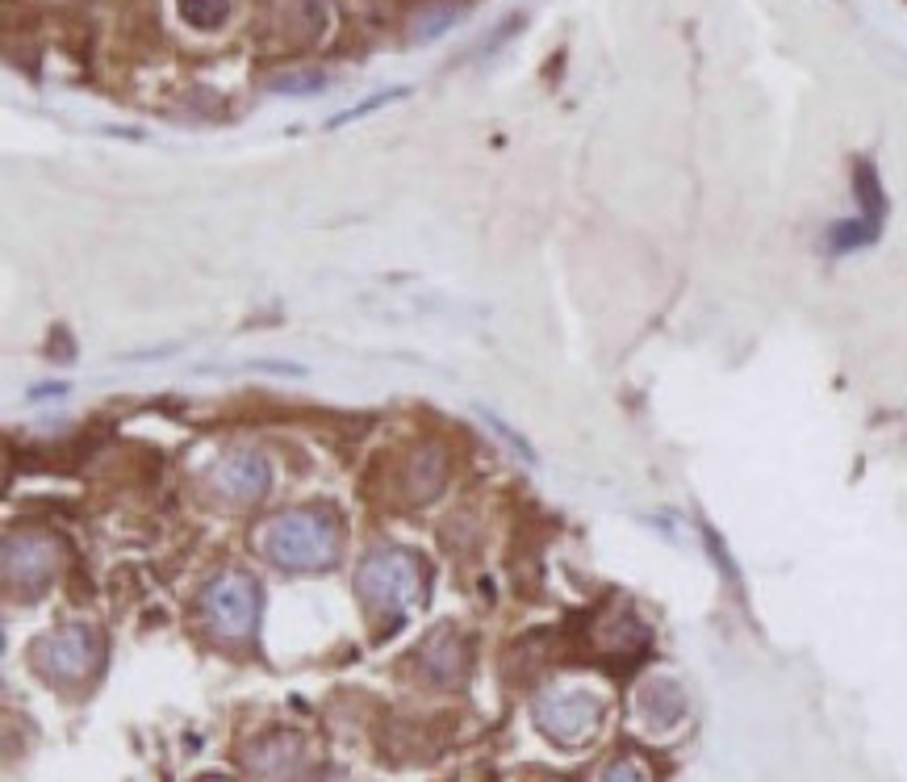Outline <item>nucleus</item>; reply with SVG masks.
<instances>
[{
    "label": "nucleus",
    "instance_id": "obj_1",
    "mask_svg": "<svg viewBox=\"0 0 907 782\" xmlns=\"http://www.w3.org/2000/svg\"><path fill=\"white\" fill-rule=\"evenodd\" d=\"M339 523L330 511H280L277 520L264 523L259 532V552L280 569H326L339 557Z\"/></svg>",
    "mask_w": 907,
    "mask_h": 782
},
{
    "label": "nucleus",
    "instance_id": "obj_2",
    "mask_svg": "<svg viewBox=\"0 0 907 782\" xmlns=\"http://www.w3.org/2000/svg\"><path fill=\"white\" fill-rule=\"evenodd\" d=\"M356 591L369 603V611L397 619L422 594V569L402 548H376L356 569Z\"/></svg>",
    "mask_w": 907,
    "mask_h": 782
},
{
    "label": "nucleus",
    "instance_id": "obj_3",
    "mask_svg": "<svg viewBox=\"0 0 907 782\" xmlns=\"http://www.w3.org/2000/svg\"><path fill=\"white\" fill-rule=\"evenodd\" d=\"M34 657V669L47 678V682H84L89 674L96 669V657H101V640H96L93 628L84 623H68L59 632H47V637L34 640L30 649Z\"/></svg>",
    "mask_w": 907,
    "mask_h": 782
},
{
    "label": "nucleus",
    "instance_id": "obj_4",
    "mask_svg": "<svg viewBox=\"0 0 907 782\" xmlns=\"http://www.w3.org/2000/svg\"><path fill=\"white\" fill-rule=\"evenodd\" d=\"M259 616V591L247 573H218L210 586L201 591V619L210 623L218 640H243L256 628Z\"/></svg>",
    "mask_w": 907,
    "mask_h": 782
},
{
    "label": "nucleus",
    "instance_id": "obj_5",
    "mask_svg": "<svg viewBox=\"0 0 907 782\" xmlns=\"http://www.w3.org/2000/svg\"><path fill=\"white\" fill-rule=\"evenodd\" d=\"M59 573V545L43 532H9L4 536V586L22 598L43 594Z\"/></svg>",
    "mask_w": 907,
    "mask_h": 782
},
{
    "label": "nucleus",
    "instance_id": "obj_6",
    "mask_svg": "<svg viewBox=\"0 0 907 782\" xmlns=\"http://www.w3.org/2000/svg\"><path fill=\"white\" fill-rule=\"evenodd\" d=\"M598 699L585 690H548L535 699V724L539 733L560 740V745H582L585 736L598 728Z\"/></svg>",
    "mask_w": 907,
    "mask_h": 782
},
{
    "label": "nucleus",
    "instance_id": "obj_7",
    "mask_svg": "<svg viewBox=\"0 0 907 782\" xmlns=\"http://www.w3.org/2000/svg\"><path fill=\"white\" fill-rule=\"evenodd\" d=\"M268 486H272V469L259 452H234L206 474V490H213V498H222L226 506L259 502L268 494Z\"/></svg>",
    "mask_w": 907,
    "mask_h": 782
},
{
    "label": "nucleus",
    "instance_id": "obj_8",
    "mask_svg": "<svg viewBox=\"0 0 907 782\" xmlns=\"http://www.w3.org/2000/svg\"><path fill=\"white\" fill-rule=\"evenodd\" d=\"M443 481H447V456L440 448L415 452L402 469V490L410 502H431L443 490Z\"/></svg>",
    "mask_w": 907,
    "mask_h": 782
},
{
    "label": "nucleus",
    "instance_id": "obj_9",
    "mask_svg": "<svg viewBox=\"0 0 907 782\" xmlns=\"http://www.w3.org/2000/svg\"><path fill=\"white\" fill-rule=\"evenodd\" d=\"M419 657L431 682H456L465 674V644L456 640V632H447V628H440L435 637L422 644Z\"/></svg>",
    "mask_w": 907,
    "mask_h": 782
},
{
    "label": "nucleus",
    "instance_id": "obj_10",
    "mask_svg": "<svg viewBox=\"0 0 907 782\" xmlns=\"http://www.w3.org/2000/svg\"><path fill=\"white\" fill-rule=\"evenodd\" d=\"M640 711H644V720H649L652 728H670V724L682 720L686 699H682V690L674 682L656 678V682H649V687L640 690Z\"/></svg>",
    "mask_w": 907,
    "mask_h": 782
},
{
    "label": "nucleus",
    "instance_id": "obj_11",
    "mask_svg": "<svg viewBox=\"0 0 907 782\" xmlns=\"http://www.w3.org/2000/svg\"><path fill=\"white\" fill-rule=\"evenodd\" d=\"M465 17V4L461 0H431V4H422L419 13L410 17V43H431V38H440V34H447L452 25Z\"/></svg>",
    "mask_w": 907,
    "mask_h": 782
},
{
    "label": "nucleus",
    "instance_id": "obj_12",
    "mask_svg": "<svg viewBox=\"0 0 907 782\" xmlns=\"http://www.w3.org/2000/svg\"><path fill=\"white\" fill-rule=\"evenodd\" d=\"M853 185H858L861 218H865V222H874V226H883L886 197H883V185H879V172H874L870 160H861V164L853 167Z\"/></svg>",
    "mask_w": 907,
    "mask_h": 782
},
{
    "label": "nucleus",
    "instance_id": "obj_13",
    "mask_svg": "<svg viewBox=\"0 0 907 782\" xmlns=\"http://www.w3.org/2000/svg\"><path fill=\"white\" fill-rule=\"evenodd\" d=\"M176 4L193 30H218L231 17V0H176Z\"/></svg>",
    "mask_w": 907,
    "mask_h": 782
},
{
    "label": "nucleus",
    "instance_id": "obj_14",
    "mask_svg": "<svg viewBox=\"0 0 907 782\" xmlns=\"http://www.w3.org/2000/svg\"><path fill=\"white\" fill-rule=\"evenodd\" d=\"M874 238H879V226L865 222V218H853V222H840L837 231H833V247L837 252H849V247H865Z\"/></svg>",
    "mask_w": 907,
    "mask_h": 782
},
{
    "label": "nucleus",
    "instance_id": "obj_15",
    "mask_svg": "<svg viewBox=\"0 0 907 782\" xmlns=\"http://www.w3.org/2000/svg\"><path fill=\"white\" fill-rule=\"evenodd\" d=\"M326 84L323 71H284V75H272L268 89L272 93H318Z\"/></svg>",
    "mask_w": 907,
    "mask_h": 782
},
{
    "label": "nucleus",
    "instance_id": "obj_16",
    "mask_svg": "<svg viewBox=\"0 0 907 782\" xmlns=\"http://www.w3.org/2000/svg\"><path fill=\"white\" fill-rule=\"evenodd\" d=\"M402 96H406V89H389V93H376V96H369L364 105H356V109H348V114H339V118L330 121V126H344V121L364 118V114H373V109H381V105H389V101H402Z\"/></svg>",
    "mask_w": 907,
    "mask_h": 782
},
{
    "label": "nucleus",
    "instance_id": "obj_17",
    "mask_svg": "<svg viewBox=\"0 0 907 782\" xmlns=\"http://www.w3.org/2000/svg\"><path fill=\"white\" fill-rule=\"evenodd\" d=\"M486 419H489V427H493V431H498V435H502V440H507V444H511V448L519 452V456H523V460H535V456H532V448H527V440H523V435H514L511 427L502 423L498 415H486Z\"/></svg>",
    "mask_w": 907,
    "mask_h": 782
},
{
    "label": "nucleus",
    "instance_id": "obj_18",
    "mask_svg": "<svg viewBox=\"0 0 907 782\" xmlns=\"http://www.w3.org/2000/svg\"><path fill=\"white\" fill-rule=\"evenodd\" d=\"M603 782H649L644 779V770H640V766H636V761H615V766H611V770H606L603 774Z\"/></svg>",
    "mask_w": 907,
    "mask_h": 782
},
{
    "label": "nucleus",
    "instance_id": "obj_19",
    "mask_svg": "<svg viewBox=\"0 0 907 782\" xmlns=\"http://www.w3.org/2000/svg\"><path fill=\"white\" fill-rule=\"evenodd\" d=\"M201 782H226V779H201Z\"/></svg>",
    "mask_w": 907,
    "mask_h": 782
}]
</instances>
